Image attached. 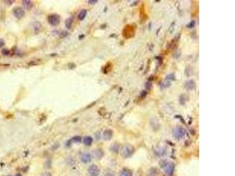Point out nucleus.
I'll use <instances>...</instances> for the list:
<instances>
[{
    "instance_id": "f257e3e1",
    "label": "nucleus",
    "mask_w": 235,
    "mask_h": 176,
    "mask_svg": "<svg viewBox=\"0 0 235 176\" xmlns=\"http://www.w3.org/2000/svg\"><path fill=\"white\" fill-rule=\"evenodd\" d=\"M48 21L52 26L59 25L61 21L60 16L58 14H51L48 17Z\"/></svg>"
},
{
    "instance_id": "f03ea898",
    "label": "nucleus",
    "mask_w": 235,
    "mask_h": 176,
    "mask_svg": "<svg viewBox=\"0 0 235 176\" xmlns=\"http://www.w3.org/2000/svg\"><path fill=\"white\" fill-rule=\"evenodd\" d=\"M162 167L163 168V170L167 173V174L170 175L173 173L174 170V165L172 163L169 162H166V161H163V162H162Z\"/></svg>"
},
{
    "instance_id": "7ed1b4c3",
    "label": "nucleus",
    "mask_w": 235,
    "mask_h": 176,
    "mask_svg": "<svg viewBox=\"0 0 235 176\" xmlns=\"http://www.w3.org/2000/svg\"><path fill=\"white\" fill-rule=\"evenodd\" d=\"M12 12L14 16L18 19L23 18L25 16V11L24 10V9L21 7H19V6L14 8L12 11Z\"/></svg>"
},
{
    "instance_id": "20e7f679",
    "label": "nucleus",
    "mask_w": 235,
    "mask_h": 176,
    "mask_svg": "<svg viewBox=\"0 0 235 176\" xmlns=\"http://www.w3.org/2000/svg\"><path fill=\"white\" fill-rule=\"evenodd\" d=\"M185 133L186 132H185V130H184V129H183V128L182 127H180L175 128V129L173 130V136L176 138H182L185 135Z\"/></svg>"
},
{
    "instance_id": "39448f33",
    "label": "nucleus",
    "mask_w": 235,
    "mask_h": 176,
    "mask_svg": "<svg viewBox=\"0 0 235 176\" xmlns=\"http://www.w3.org/2000/svg\"><path fill=\"white\" fill-rule=\"evenodd\" d=\"M133 153V148L129 146H126L122 148L121 150V155L124 157L130 156Z\"/></svg>"
},
{
    "instance_id": "423d86ee",
    "label": "nucleus",
    "mask_w": 235,
    "mask_h": 176,
    "mask_svg": "<svg viewBox=\"0 0 235 176\" xmlns=\"http://www.w3.org/2000/svg\"><path fill=\"white\" fill-rule=\"evenodd\" d=\"M88 173L91 176H98L100 173V170L97 165L93 164L89 167Z\"/></svg>"
},
{
    "instance_id": "0eeeda50",
    "label": "nucleus",
    "mask_w": 235,
    "mask_h": 176,
    "mask_svg": "<svg viewBox=\"0 0 235 176\" xmlns=\"http://www.w3.org/2000/svg\"><path fill=\"white\" fill-rule=\"evenodd\" d=\"M80 160L84 163H88L91 161L92 156L88 153H83L80 156Z\"/></svg>"
},
{
    "instance_id": "6e6552de",
    "label": "nucleus",
    "mask_w": 235,
    "mask_h": 176,
    "mask_svg": "<svg viewBox=\"0 0 235 176\" xmlns=\"http://www.w3.org/2000/svg\"><path fill=\"white\" fill-rule=\"evenodd\" d=\"M22 4H23V6L24 7V8L25 10H31V8L33 6V2L32 1H29V0H24V1H22Z\"/></svg>"
},
{
    "instance_id": "1a4fd4ad",
    "label": "nucleus",
    "mask_w": 235,
    "mask_h": 176,
    "mask_svg": "<svg viewBox=\"0 0 235 176\" xmlns=\"http://www.w3.org/2000/svg\"><path fill=\"white\" fill-rule=\"evenodd\" d=\"M113 135V132L110 129L106 130L103 133V138L105 140H108L112 138Z\"/></svg>"
},
{
    "instance_id": "9d476101",
    "label": "nucleus",
    "mask_w": 235,
    "mask_h": 176,
    "mask_svg": "<svg viewBox=\"0 0 235 176\" xmlns=\"http://www.w3.org/2000/svg\"><path fill=\"white\" fill-rule=\"evenodd\" d=\"M195 83L193 80H190L186 83L185 87L188 90H193L195 88Z\"/></svg>"
},
{
    "instance_id": "9b49d317",
    "label": "nucleus",
    "mask_w": 235,
    "mask_h": 176,
    "mask_svg": "<svg viewBox=\"0 0 235 176\" xmlns=\"http://www.w3.org/2000/svg\"><path fill=\"white\" fill-rule=\"evenodd\" d=\"M93 155H94L95 157L97 159H101L103 156V151L100 148L95 150L93 151Z\"/></svg>"
},
{
    "instance_id": "f8f14e48",
    "label": "nucleus",
    "mask_w": 235,
    "mask_h": 176,
    "mask_svg": "<svg viewBox=\"0 0 235 176\" xmlns=\"http://www.w3.org/2000/svg\"><path fill=\"white\" fill-rule=\"evenodd\" d=\"M83 142H84V144L85 145H86L87 146H89L92 144L93 139L90 136H85L83 138Z\"/></svg>"
},
{
    "instance_id": "ddd939ff",
    "label": "nucleus",
    "mask_w": 235,
    "mask_h": 176,
    "mask_svg": "<svg viewBox=\"0 0 235 176\" xmlns=\"http://www.w3.org/2000/svg\"><path fill=\"white\" fill-rule=\"evenodd\" d=\"M41 28H42V25L39 22H36L34 24V31L36 34L40 33L41 31Z\"/></svg>"
},
{
    "instance_id": "4468645a",
    "label": "nucleus",
    "mask_w": 235,
    "mask_h": 176,
    "mask_svg": "<svg viewBox=\"0 0 235 176\" xmlns=\"http://www.w3.org/2000/svg\"><path fill=\"white\" fill-rule=\"evenodd\" d=\"M87 14V11L86 10H82L80 11V14H78V18L79 19V20L80 21H82L85 19V18L86 17Z\"/></svg>"
},
{
    "instance_id": "2eb2a0df",
    "label": "nucleus",
    "mask_w": 235,
    "mask_h": 176,
    "mask_svg": "<svg viewBox=\"0 0 235 176\" xmlns=\"http://www.w3.org/2000/svg\"><path fill=\"white\" fill-rule=\"evenodd\" d=\"M73 21L74 19L72 16H71V17L68 18L66 19L65 24V26L67 29H70L71 28V26H72V23H73Z\"/></svg>"
},
{
    "instance_id": "dca6fc26",
    "label": "nucleus",
    "mask_w": 235,
    "mask_h": 176,
    "mask_svg": "<svg viewBox=\"0 0 235 176\" xmlns=\"http://www.w3.org/2000/svg\"><path fill=\"white\" fill-rule=\"evenodd\" d=\"M132 172L128 169H124L120 172V176H132Z\"/></svg>"
},
{
    "instance_id": "f3484780",
    "label": "nucleus",
    "mask_w": 235,
    "mask_h": 176,
    "mask_svg": "<svg viewBox=\"0 0 235 176\" xmlns=\"http://www.w3.org/2000/svg\"><path fill=\"white\" fill-rule=\"evenodd\" d=\"M72 141H73L74 143H80L82 141V138L80 136H76L72 138Z\"/></svg>"
},
{
    "instance_id": "a211bd4d",
    "label": "nucleus",
    "mask_w": 235,
    "mask_h": 176,
    "mask_svg": "<svg viewBox=\"0 0 235 176\" xmlns=\"http://www.w3.org/2000/svg\"><path fill=\"white\" fill-rule=\"evenodd\" d=\"M166 79L167 80H172V81H174L175 79V74L173 73H171V74L168 75L166 76Z\"/></svg>"
},
{
    "instance_id": "6ab92c4d",
    "label": "nucleus",
    "mask_w": 235,
    "mask_h": 176,
    "mask_svg": "<svg viewBox=\"0 0 235 176\" xmlns=\"http://www.w3.org/2000/svg\"><path fill=\"white\" fill-rule=\"evenodd\" d=\"M1 53H2V55H8L10 54V50L6 48L2 49V50H1Z\"/></svg>"
},
{
    "instance_id": "aec40b11",
    "label": "nucleus",
    "mask_w": 235,
    "mask_h": 176,
    "mask_svg": "<svg viewBox=\"0 0 235 176\" xmlns=\"http://www.w3.org/2000/svg\"><path fill=\"white\" fill-rule=\"evenodd\" d=\"M69 35V33L67 31H62L59 35L60 38H65V37H67Z\"/></svg>"
},
{
    "instance_id": "412c9836",
    "label": "nucleus",
    "mask_w": 235,
    "mask_h": 176,
    "mask_svg": "<svg viewBox=\"0 0 235 176\" xmlns=\"http://www.w3.org/2000/svg\"><path fill=\"white\" fill-rule=\"evenodd\" d=\"M171 82L169 81H167V82H165L163 83V85H162V87L163 88H167L171 85Z\"/></svg>"
},
{
    "instance_id": "4be33fe9",
    "label": "nucleus",
    "mask_w": 235,
    "mask_h": 176,
    "mask_svg": "<svg viewBox=\"0 0 235 176\" xmlns=\"http://www.w3.org/2000/svg\"><path fill=\"white\" fill-rule=\"evenodd\" d=\"M41 176H52L51 173H50V172H44V173H42L41 174Z\"/></svg>"
},
{
    "instance_id": "5701e85b",
    "label": "nucleus",
    "mask_w": 235,
    "mask_h": 176,
    "mask_svg": "<svg viewBox=\"0 0 235 176\" xmlns=\"http://www.w3.org/2000/svg\"><path fill=\"white\" fill-rule=\"evenodd\" d=\"M195 24V22L194 21H192L190 23V24H189V25H188L187 27H189V28H192V27H194Z\"/></svg>"
},
{
    "instance_id": "b1692460",
    "label": "nucleus",
    "mask_w": 235,
    "mask_h": 176,
    "mask_svg": "<svg viewBox=\"0 0 235 176\" xmlns=\"http://www.w3.org/2000/svg\"><path fill=\"white\" fill-rule=\"evenodd\" d=\"M5 45V42L2 39H0V48L2 47Z\"/></svg>"
},
{
    "instance_id": "393cba45",
    "label": "nucleus",
    "mask_w": 235,
    "mask_h": 176,
    "mask_svg": "<svg viewBox=\"0 0 235 176\" xmlns=\"http://www.w3.org/2000/svg\"><path fill=\"white\" fill-rule=\"evenodd\" d=\"M97 2H98V1H97V0H91V1H88V3L91 4H94L97 3Z\"/></svg>"
},
{
    "instance_id": "a878e982",
    "label": "nucleus",
    "mask_w": 235,
    "mask_h": 176,
    "mask_svg": "<svg viewBox=\"0 0 235 176\" xmlns=\"http://www.w3.org/2000/svg\"><path fill=\"white\" fill-rule=\"evenodd\" d=\"M5 2H6V4H8L9 6H10V5H11L13 3L14 1H5Z\"/></svg>"
},
{
    "instance_id": "bb28decb",
    "label": "nucleus",
    "mask_w": 235,
    "mask_h": 176,
    "mask_svg": "<svg viewBox=\"0 0 235 176\" xmlns=\"http://www.w3.org/2000/svg\"><path fill=\"white\" fill-rule=\"evenodd\" d=\"M105 176H114V174L112 173H107L105 174Z\"/></svg>"
},
{
    "instance_id": "cd10ccee",
    "label": "nucleus",
    "mask_w": 235,
    "mask_h": 176,
    "mask_svg": "<svg viewBox=\"0 0 235 176\" xmlns=\"http://www.w3.org/2000/svg\"><path fill=\"white\" fill-rule=\"evenodd\" d=\"M82 35V36H80V37H79V38H80V39H81V38H84V35Z\"/></svg>"
},
{
    "instance_id": "c85d7f7f",
    "label": "nucleus",
    "mask_w": 235,
    "mask_h": 176,
    "mask_svg": "<svg viewBox=\"0 0 235 176\" xmlns=\"http://www.w3.org/2000/svg\"><path fill=\"white\" fill-rule=\"evenodd\" d=\"M16 176H22V175L21 174H19V173H18V174H16Z\"/></svg>"
}]
</instances>
